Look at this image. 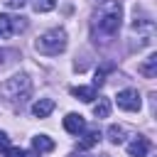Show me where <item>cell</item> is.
I'll return each instance as SVG.
<instances>
[{
	"instance_id": "6da1fadb",
	"label": "cell",
	"mask_w": 157,
	"mask_h": 157,
	"mask_svg": "<svg viewBox=\"0 0 157 157\" xmlns=\"http://www.w3.org/2000/svg\"><path fill=\"white\" fill-rule=\"evenodd\" d=\"M120 22H123V7H120V2L118 0H103L98 15L93 17V34L113 37V34H118Z\"/></svg>"
},
{
	"instance_id": "7a4b0ae2",
	"label": "cell",
	"mask_w": 157,
	"mask_h": 157,
	"mask_svg": "<svg viewBox=\"0 0 157 157\" xmlns=\"http://www.w3.org/2000/svg\"><path fill=\"white\" fill-rule=\"evenodd\" d=\"M32 93V78L27 74H15L0 83V101L10 105H22Z\"/></svg>"
},
{
	"instance_id": "3957f363",
	"label": "cell",
	"mask_w": 157,
	"mask_h": 157,
	"mask_svg": "<svg viewBox=\"0 0 157 157\" xmlns=\"http://www.w3.org/2000/svg\"><path fill=\"white\" fill-rule=\"evenodd\" d=\"M37 52L39 54H47V56H59L64 49H66V32L61 27H54V29H47L39 39H37Z\"/></svg>"
},
{
	"instance_id": "277c9868",
	"label": "cell",
	"mask_w": 157,
	"mask_h": 157,
	"mask_svg": "<svg viewBox=\"0 0 157 157\" xmlns=\"http://www.w3.org/2000/svg\"><path fill=\"white\" fill-rule=\"evenodd\" d=\"M27 29V17L15 15H0V37H12L17 32Z\"/></svg>"
},
{
	"instance_id": "5b68a950",
	"label": "cell",
	"mask_w": 157,
	"mask_h": 157,
	"mask_svg": "<svg viewBox=\"0 0 157 157\" xmlns=\"http://www.w3.org/2000/svg\"><path fill=\"white\" fill-rule=\"evenodd\" d=\"M115 101H118V108H123V110H128V113H137L140 105H142L140 93H137L135 88H123V91H118Z\"/></svg>"
},
{
	"instance_id": "8992f818",
	"label": "cell",
	"mask_w": 157,
	"mask_h": 157,
	"mask_svg": "<svg viewBox=\"0 0 157 157\" xmlns=\"http://www.w3.org/2000/svg\"><path fill=\"white\" fill-rule=\"evenodd\" d=\"M64 130L71 132V135H81V132L86 130V120H83V115H78V113H69V115L64 118Z\"/></svg>"
},
{
	"instance_id": "52a82bcc",
	"label": "cell",
	"mask_w": 157,
	"mask_h": 157,
	"mask_svg": "<svg viewBox=\"0 0 157 157\" xmlns=\"http://www.w3.org/2000/svg\"><path fill=\"white\" fill-rule=\"evenodd\" d=\"M147 150H150V140L142 137V135H137V137L128 145V155H130V157H147Z\"/></svg>"
},
{
	"instance_id": "ba28073f",
	"label": "cell",
	"mask_w": 157,
	"mask_h": 157,
	"mask_svg": "<svg viewBox=\"0 0 157 157\" xmlns=\"http://www.w3.org/2000/svg\"><path fill=\"white\" fill-rule=\"evenodd\" d=\"M137 71H140L145 78H155V76H157V54H150V56L137 66Z\"/></svg>"
},
{
	"instance_id": "9c48e42d",
	"label": "cell",
	"mask_w": 157,
	"mask_h": 157,
	"mask_svg": "<svg viewBox=\"0 0 157 157\" xmlns=\"http://www.w3.org/2000/svg\"><path fill=\"white\" fill-rule=\"evenodd\" d=\"M52 110H54V101H52V98H39V101L32 105V113H34L37 118H47Z\"/></svg>"
},
{
	"instance_id": "30bf717a",
	"label": "cell",
	"mask_w": 157,
	"mask_h": 157,
	"mask_svg": "<svg viewBox=\"0 0 157 157\" xmlns=\"http://www.w3.org/2000/svg\"><path fill=\"white\" fill-rule=\"evenodd\" d=\"M98 140H101V130H98V128H93V130H86V135L81 137L78 147H81V150H91L93 145H98Z\"/></svg>"
},
{
	"instance_id": "8fae6325",
	"label": "cell",
	"mask_w": 157,
	"mask_h": 157,
	"mask_svg": "<svg viewBox=\"0 0 157 157\" xmlns=\"http://www.w3.org/2000/svg\"><path fill=\"white\" fill-rule=\"evenodd\" d=\"M32 147H34V152H52L54 140L47 137V135H37V137H32Z\"/></svg>"
},
{
	"instance_id": "7c38bea8",
	"label": "cell",
	"mask_w": 157,
	"mask_h": 157,
	"mask_svg": "<svg viewBox=\"0 0 157 157\" xmlns=\"http://www.w3.org/2000/svg\"><path fill=\"white\" fill-rule=\"evenodd\" d=\"M71 93H74L78 101H83V103H91V101L96 98V88H93V86H76V88H71Z\"/></svg>"
},
{
	"instance_id": "4fadbf2b",
	"label": "cell",
	"mask_w": 157,
	"mask_h": 157,
	"mask_svg": "<svg viewBox=\"0 0 157 157\" xmlns=\"http://www.w3.org/2000/svg\"><path fill=\"white\" fill-rule=\"evenodd\" d=\"M93 115L96 118H108L110 115V101L108 98H98V103L93 105Z\"/></svg>"
},
{
	"instance_id": "5bb4252c",
	"label": "cell",
	"mask_w": 157,
	"mask_h": 157,
	"mask_svg": "<svg viewBox=\"0 0 157 157\" xmlns=\"http://www.w3.org/2000/svg\"><path fill=\"white\" fill-rule=\"evenodd\" d=\"M108 140H110L113 145H120V142L125 140V130H123L120 125H110V128H108Z\"/></svg>"
},
{
	"instance_id": "9a60e30c",
	"label": "cell",
	"mask_w": 157,
	"mask_h": 157,
	"mask_svg": "<svg viewBox=\"0 0 157 157\" xmlns=\"http://www.w3.org/2000/svg\"><path fill=\"white\" fill-rule=\"evenodd\" d=\"M56 7V0H34V10L37 12H49Z\"/></svg>"
},
{
	"instance_id": "2e32d148",
	"label": "cell",
	"mask_w": 157,
	"mask_h": 157,
	"mask_svg": "<svg viewBox=\"0 0 157 157\" xmlns=\"http://www.w3.org/2000/svg\"><path fill=\"white\" fill-rule=\"evenodd\" d=\"M5 157H25V150L22 147H7L5 150Z\"/></svg>"
},
{
	"instance_id": "e0dca14e",
	"label": "cell",
	"mask_w": 157,
	"mask_h": 157,
	"mask_svg": "<svg viewBox=\"0 0 157 157\" xmlns=\"http://www.w3.org/2000/svg\"><path fill=\"white\" fill-rule=\"evenodd\" d=\"M103 81H105V69H101V71H96V78H93V88H98V86H103Z\"/></svg>"
},
{
	"instance_id": "ac0fdd59",
	"label": "cell",
	"mask_w": 157,
	"mask_h": 157,
	"mask_svg": "<svg viewBox=\"0 0 157 157\" xmlns=\"http://www.w3.org/2000/svg\"><path fill=\"white\" fill-rule=\"evenodd\" d=\"M7 147H10V137H7V132L0 130V152H5Z\"/></svg>"
},
{
	"instance_id": "d6986e66",
	"label": "cell",
	"mask_w": 157,
	"mask_h": 157,
	"mask_svg": "<svg viewBox=\"0 0 157 157\" xmlns=\"http://www.w3.org/2000/svg\"><path fill=\"white\" fill-rule=\"evenodd\" d=\"M25 2H27V0H5V5H7V7H17V10H20Z\"/></svg>"
},
{
	"instance_id": "ffe728a7",
	"label": "cell",
	"mask_w": 157,
	"mask_h": 157,
	"mask_svg": "<svg viewBox=\"0 0 157 157\" xmlns=\"http://www.w3.org/2000/svg\"><path fill=\"white\" fill-rule=\"evenodd\" d=\"M69 157H86V155H78V152H71Z\"/></svg>"
},
{
	"instance_id": "44dd1931",
	"label": "cell",
	"mask_w": 157,
	"mask_h": 157,
	"mask_svg": "<svg viewBox=\"0 0 157 157\" xmlns=\"http://www.w3.org/2000/svg\"><path fill=\"white\" fill-rule=\"evenodd\" d=\"M25 157H37V155L34 152H25Z\"/></svg>"
}]
</instances>
